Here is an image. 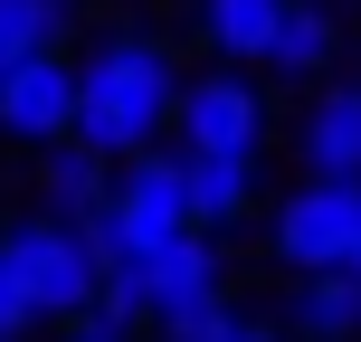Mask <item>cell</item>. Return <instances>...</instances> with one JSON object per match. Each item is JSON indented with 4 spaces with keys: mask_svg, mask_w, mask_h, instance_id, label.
Here are the masks:
<instances>
[{
    "mask_svg": "<svg viewBox=\"0 0 361 342\" xmlns=\"http://www.w3.org/2000/svg\"><path fill=\"white\" fill-rule=\"evenodd\" d=\"M180 114V67L162 38H105V48L76 67V143L105 152V162H133V152L162 143V124Z\"/></svg>",
    "mask_w": 361,
    "mask_h": 342,
    "instance_id": "1",
    "label": "cell"
},
{
    "mask_svg": "<svg viewBox=\"0 0 361 342\" xmlns=\"http://www.w3.org/2000/svg\"><path fill=\"white\" fill-rule=\"evenodd\" d=\"M0 257H10V276L29 286L38 324H76V314L105 295V257H95V238L76 228V219H19L10 238H0Z\"/></svg>",
    "mask_w": 361,
    "mask_h": 342,
    "instance_id": "2",
    "label": "cell"
},
{
    "mask_svg": "<svg viewBox=\"0 0 361 342\" xmlns=\"http://www.w3.org/2000/svg\"><path fill=\"white\" fill-rule=\"evenodd\" d=\"M352 238H361V181H314V171H305L286 200H276V219H267L276 267H295V276L343 267V257H352Z\"/></svg>",
    "mask_w": 361,
    "mask_h": 342,
    "instance_id": "3",
    "label": "cell"
},
{
    "mask_svg": "<svg viewBox=\"0 0 361 342\" xmlns=\"http://www.w3.org/2000/svg\"><path fill=\"white\" fill-rule=\"evenodd\" d=\"M180 152H219V162H257L267 152V95L247 86L238 67L200 76V86H180Z\"/></svg>",
    "mask_w": 361,
    "mask_h": 342,
    "instance_id": "4",
    "label": "cell"
},
{
    "mask_svg": "<svg viewBox=\"0 0 361 342\" xmlns=\"http://www.w3.org/2000/svg\"><path fill=\"white\" fill-rule=\"evenodd\" d=\"M0 143H76V57L38 48L0 76Z\"/></svg>",
    "mask_w": 361,
    "mask_h": 342,
    "instance_id": "5",
    "label": "cell"
},
{
    "mask_svg": "<svg viewBox=\"0 0 361 342\" xmlns=\"http://www.w3.org/2000/svg\"><path fill=\"white\" fill-rule=\"evenodd\" d=\"M133 295H143V324H171V314H190V305H219V295H228V267H219L209 228L162 238V248L143 257V276H133Z\"/></svg>",
    "mask_w": 361,
    "mask_h": 342,
    "instance_id": "6",
    "label": "cell"
},
{
    "mask_svg": "<svg viewBox=\"0 0 361 342\" xmlns=\"http://www.w3.org/2000/svg\"><path fill=\"white\" fill-rule=\"evenodd\" d=\"M305 171L314 181H361V86H324L305 105Z\"/></svg>",
    "mask_w": 361,
    "mask_h": 342,
    "instance_id": "7",
    "label": "cell"
},
{
    "mask_svg": "<svg viewBox=\"0 0 361 342\" xmlns=\"http://www.w3.org/2000/svg\"><path fill=\"white\" fill-rule=\"evenodd\" d=\"M38 200H48V219H105V200H114V171H105V152H86V143H48V162H38Z\"/></svg>",
    "mask_w": 361,
    "mask_h": 342,
    "instance_id": "8",
    "label": "cell"
},
{
    "mask_svg": "<svg viewBox=\"0 0 361 342\" xmlns=\"http://www.w3.org/2000/svg\"><path fill=\"white\" fill-rule=\"evenodd\" d=\"M286 324L305 333V342H361V276H352V267L295 276V295H286Z\"/></svg>",
    "mask_w": 361,
    "mask_h": 342,
    "instance_id": "9",
    "label": "cell"
},
{
    "mask_svg": "<svg viewBox=\"0 0 361 342\" xmlns=\"http://www.w3.org/2000/svg\"><path fill=\"white\" fill-rule=\"evenodd\" d=\"M286 10H295V0H200V38H209L228 67H267Z\"/></svg>",
    "mask_w": 361,
    "mask_h": 342,
    "instance_id": "10",
    "label": "cell"
},
{
    "mask_svg": "<svg viewBox=\"0 0 361 342\" xmlns=\"http://www.w3.org/2000/svg\"><path fill=\"white\" fill-rule=\"evenodd\" d=\"M333 48H343V19H333L324 0H295V10L276 19V48H267V67H276V76H295V86H314V76L333 67Z\"/></svg>",
    "mask_w": 361,
    "mask_h": 342,
    "instance_id": "11",
    "label": "cell"
},
{
    "mask_svg": "<svg viewBox=\"0 0 361 342\" xmlns=\"http://www.w3.org/2000/svg\"><path fill=\"white\" fill-rule=\"evenodd\" d=\"M180 162H190V219L200 228H228L257 200V162H219V152H180Z\"/></svg>",
    "mask_w": 361,
    "mask_h": 342,
    "instance_id": "12",
    "label": "cell"
},
{
    "mask_svg": "<svg viewBox=\"0 0 361 342\" xmlns=\"http://www.w3.org/2000/svg\"><path fill=\"white\" fill-rule=\"evenodd\" d=\"M57 10H67V0H0V57L19 67V57L57 48V38H67V19H57Z\"/></svg>",
    "mask_w": 361,
    "mask_h": 342,
    "instance_id": "13",
    "label": "cell"
},
{
    "mask_svg": "<svg viewBox=\"0 0 361 342\" xmlns=\"http://www.w3.org/2000/svg\"><path fill=\"white\" fill-rule=\"evenodd\" d=\"M228 295H219V305H190V314H171V324H162V342H219V324H228Z\"/></svg>",
    "mask_w": 361,
    "mask_h": 342,
    "instance_id": "14",
    "label": "cell"
},
{
    "mask_svg": "<svg viewBox=\"0 0 361 342\" xmlns=\"http://www.w3.org/2000/svg\"><path fill=\"white\" fill-rule=\"evenodd\" d=\"M29 324H38V305H29V286L10 276V257H0V342H19Z\"/></svg>",
    "mask_w": 361,
    "mask_h": 342,
    "instance_id": "15",
    "label": "cell"
},
{
    "mask_svg": "<svg viewBox=\"0 0 361 342\" xmlns=\"http://www.w3.org/2000/svg\"><path fill=\"white\" fill-rule=\"evenodd\" d=\"M219 342H286V314H247L238 305L228 324H219Z\"/></svg>",
    "mask_w": 361,
    "mask_h": 342,
    "instance_id": "16",
    "label": "cell"
},
{
    "mask_svg": "<svg viewBox=\"0 0 361 342\" xmlns=\"http://www.w3.org/2000/svg\"><path fill=\"white\" fill-rule=\"evenodd\" d=\"M67 342H133V333H105V324H76Z\"/></svg>",
    "mask_w": 361,
    "mask_h": 342,
    "instance_id": "17",
    "label": "cell"
},
{
    "mask_svg": "<svg viewBox=\"0 0 361 342\" xmlns=\"http://www.w3.org/2000/svg\"><path fill=\"white\" fill-rule=\"evenodd\" d=\"M343 267H352V276H361V238H352V257H343Z\"/></svg>",
    "mask_w": 361,
    "mask_h": 342,
    "instance_id": "18",
    "label": "cell"
},
{
    "mask_svg": "<svg viewBox=\"0 0 361 342\" xmlns=\"http://www.w3.org/2000/svg\"><path fill=\"white\" fill-rule=\"evenodd\" d=\"M0 76H10V57H0Z\"/></svg>",
    "mask_w": 361,
    "mask_h": 342,
    "instance_id": "19",
    "label": "cell"
}]
</instances>
